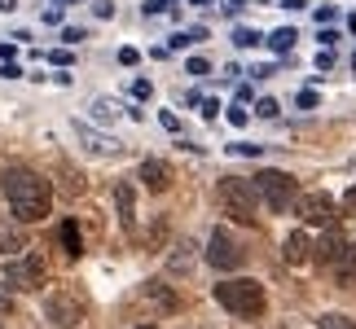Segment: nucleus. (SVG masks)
Wrapping results in <instances>:
<instances>
[{
  "label": "nucleus",
  "instance_id": "obj_32",
  "mask_svg": "<svg viewBox=\"0 0 356 329\" xmlns=\"http://www.w3.org/2000/svg\"><path fill=\"white\" fill-rule=\"evenodd\" d=\"M317 92H312V88H304V92H299V110H317Z\"/></svg>",
  "mask_w": 356,
  "mask_h": 329
},
{
  "label": "nucleus",
  "instance_id": "obj_6",
  "mask_svg": "<svg viewBox=\"0 0 356 329\" xmlns=\"http://www.w3.org/2000/svg\"><path fill=\"white\" fill-rule=\"evenodd\" d=\"M44 317L58 329H75L79 321H84V298H79L75 290H53L44 298Z\"/></svg>",
  "mask_w": 356,
  "mask_h": 329
},
{
  "label": "nucleus",
  "instance_id": "obj_19",
  "mask_svg": "<svg viewBox=\"0 0 356 329\" xmlns=\"http://www.w3.org/2000/svg\"><path fill=\"white\" fill-rule=\"evenodd\" d=\"M119 110H123L119 101H111V97H97V101H92V110H88V115L97 119V123H106V128H111V123L119 119Z\"/></svg>",
  "mask_w": 356,
  "mask_h": 329
},
{
  "label": "nucleus",
  "instance_id": "obj_15",
  "mask_svg": "<svg viewBox=\"0 0 356 329\" xmlns=\"http://www.w3.org/2000/svg\"><path fill=\"white\" fill-rule=\"evenodd\" d=\"M58 237H62V251L66 255H84V242H79V224H75V219H62V228H58Z\"/></svg>",
  "mask_w": 356,
  "mask_h": 329
},
{
  "label": "nucleus",
  "instance_id": "obj_35",
  "mask_svg": "<svg viewBox=\"0 0 356 329\" xmlns=\"http://www.w3.org/2000/svg\"><path fill=\"white\" fill-rule=\"evenodd\" d=\"M159 123H163V128H168V132H181V119H176L172 110H163V115H159Z\"/></svg>",
  "mask_w": 356,
  "mask_h": 329
},
{
  "label": "nucleus",
  "instance_id": "obj_48",
  "mask_svg": "<svg viewBox=\"0 0 356 329\" xmlns=\"http://www.w3.org/2000/svg\"><path fill=\"white\" fill-rule=\"evenodd\" d=\"M189 5H198V9H207V5H216V0H189Z\"/></svg>",
  "mask_w": 356,
  "mask_h": 329
},
{
  "label": "nucleus",
  "instance_id": "obj_43",
  "mask_svg": "<svg viewBox=\"0 0 356 329\" xmlns=\"http://www.w3.org/2000/svg\"><path fill=\"white\" fill-rule=\"evenodd\" d=\"M268 75H277V71H273L268 62H264V66H255V71H251V79H268Z\"/></svg>",
  "mask_w": 356,
  "mask_h": 329
},
{
  "label": "nucleus",
  "instance_id": "obj_44",
  "mask_svg": "<svg viewBox=\"0 0 356 329\" xmlns=\"http://www.w3.org/2000/svg\"><path fill=\"white\" fill-rule=\"evenodd\" d=\"M246 9V0H229V5H225V13H242Z\"/></svg>",
  "mask_w": 356,
  "mask_h": 329
},
{
  "label": "nucleus",
  "instance_id": "obj_8",
  "mask_svg": "<svg viewBox=\"0 0 356 329\" xmlns=\"http://www.w3.org/2000/svg\"><path fill=\"white\" fill-rule=\"evenodd\" d=\"M299 215H304V224H330L334 219V198L321 194V189H312V194L299 198Z\"/></svg>",
  "mask_w": 356,
  "mask_h": 329
},
{
  "label": "nucleus",
  "instance_id": "obj_17",
  "mask_svg": "<svg viewBox=\"0 0 356 329\" xmlns=\"http://www.w3.org/2000/svg\"><path fill=\"white\" fill-rule=\"evenodd\" d=\"M115 207H119V219L132 228V219H136V202H132V185H119L115 189Z\"/></svg>",
  "mask_w": 356,
  "mask_h": 329
},
{
  "label": "nucleus",
  "instance_id": "obj_13",
  "mask_svg": "<svg viewBox=\"0 0 356 329\" xmlns=\"http://www.w3.org/2000/svg\"><path fill=\"white\" fill-rule=\"evenodd\" d=\"M22 251H26V233L13 219H5L0 224V255H22Z\"/></svg>",
  "mask_w": 356,
  "mask_h": 329
},
{
  "label": "nucleus",
  "instance_id": "obj_38",
  "mask_svg": "<svg viewBox=\"0 0 356 329\" xmlns=\"http://www.w3.org/2000/svg\"><path fill=\"white\" fill-rule=\"evenodd\" d=\"M18 75H22L18 62H5V66H0V79H18Z\"/></svg>",
  "mask_w": 356,
  "mask_h": 329
},
{
  "label": "nucleus",
  "instance_id": "obj_7",
  "mask_svg": "<svg viewBox=\"0 0 356 329\" xmlns=\"http://www.w3.org/2000/svg\"><path fill=\"white\" fill-rule=\"evenodd\" d=\"M207 264L211 268H220V272H234V268H242L246 264V251L229 237L225 228H216L211 233V242H207Z\"/></svg>",
  "mask_w": 356,
  "mask_h": 329
},
{
  "label": "nucleus",
  "instance_id": "obj_27",
  "mask_svg": "<svg viewBox=\"0 0 356 329\" xmlns=\"http://www.w3.org/2000/svg\"><path fill=\"white\" fill-rule=\"evenodd\" d=\"M5 312H13V285L9 281L0 285V317H5Z\"/></svg>",
  "mask_w": 356,
  "mask_h": 329
},
{
  "label": "nucleus",
  "instance_id": "obj_30",
  "mask_svg": "<svg viewBox=\"0 0 356 329\" xmlns=\"http://www.w3.org/2000/svg\"><path fill=\"white\" fill-rule=\"evenodd\" d=\"M189 44H194V35H189V31H176V35L168 40V49H189Z\"/></svg>",
  "mask_w": 356,
  "mask_h": 329
},
{
  "label": "nucleus",
  "instance_id": "obj_26",
  "mask_svg": "<svg viewBox=\"0 0 356 329\" xmlns=\"http://www.w3.org/2000/svg\"><path fill=\"white\" fill-rule=\"evenodd\" d=\"M255 115H259V119H277V115H282V106L273 101V97H264V101L255 106Z\"/></svg>",
  "mask_w": 356,
  "mask_h": 329
},
{
  "label": "nucleus",
  "instance_id": "obj_5",
  "mask_svg": "<svg viewBox=\"0 0 356 329\" xmlns=\"http://www.w3.org/2000/svg\"><path fill=\"white\" fill-rule=\"evenodd\" d=\"M5 281L13 285V290H44V285H49V264H44V255H35V251L9 255Z\"/></svg>",
  "mask_w": 356,
  "mask_h": 329
},
{
  "label": "nucleus",
  "instance_id": "obj_50",
  "mask_svg": "<svg viewBox=\"0 0 356 329\" xmlns=\"http://www.w3.org/2000/svg\"><path fill=\"white\" fill-rule=\"evenodd\" d=\"M62 5H71V0H62Z\"/></svg>",
  "mask_w": 356,
  "mask_h": 329
},
{
  "label": "nucleus",
  "instance_id": "obj_34",
  "mask_svg": "<svg viewBox=\"0 0 356 329\" xmlns=\"http://www.w3.org/2000/svg\"><path fill=\"white\" fill-rule=\"evenodd\" d=\"M62 40H66V44H84V31H79V26H66V31H62Z\"/></svg>",
  "mask_w": 356,
  "mask_h": 329
},
{
  "label": "nucleus",
  "instance_id": "obj_2",
  "mask_svg": "<svg viewBox=\"0 0 356 329\" xmlns=\"http://www.w3.org/2000/svg\"><path fill=\"white\" fill-rule=\"evenodd\" d=\"M216 303L225 312H234V317H259L264 312V285L251 281V277H238V281H220L216 285Z\"/></svg>",
  "mask_w": 356,
  "mask_h": 329
},
{
  "label": "nucleus",
  "instance_id": "obj_47",
  "mask_svg": "<svg viewBox=\"0 0 356 329\" xmlns=\"http://www.w3.org/2000/svg\"><path fill=\"white\" fill-rule=\"evenodd\" d=\"M18 9V0H0V13H13Z\"/></svg>",
  "mask_w": 356,
  "mask_h": 329
},
{
  "label": "nucleus",
  "instance_id": "obj_23",
  "mask_svg": "<svg viewBox=\"0 0 356 329\" xmlns=\"http://www.w3.org/2000/svg\"><path fill=\"white\" fill-rule=\"evenodd\" d=\"M321 329H356V321L339 317V312H325V317H321Z\"/></svg>",
  "mask_w": 356,
  "mask_h": 329
},
{
  "label": "nucleus",
  "instance_id": "obj_4",
  "mask_svg": "<svg viewBox=\"0 0 356 329\" xmlns=\"http://www.w3.org/2000/svg\"><path fill=\"white\" fill-rule=\"evenodd\" d=\"M220 202H225V211L234 215L238 224H255V211H259L255 180H242V176H225V180H220Z\"/></svg>",
  "mask_w": 356,
  "mask_h": 329
},
{
  "label": "nucleus",
  "instance_id": "obj_21",
  "mask_svg": "<svg viewBox=\"0 0 356 329\" xmlns=\"http://www.w3.org/2000/svg\"><path fill=\"white\" fill-rule=\"evenodd\" d=\"M234 44L238 49H255V44H264V35L251 31V26H238V31H234Z\"/></svg>",
  "mask_w": 356,
  "mask_h": 329
},
{
  "label": "nucleus",
  "instance_id": "obj_40",
  "mask_svg": "<svg viewBox=\"0 0 356 329\" xmlns=\"http://www.w3.org/2000/svg\"><path fill=\"white\" fill-rule=\"evenodd\" d=\"M49 62H53V66H66V62H71V53L58 49V53H49Z\"/></svg>",
  "mask_w": 356,
  "mask_h": 329
},
{
  "label": "nucleus",
  "instance_id": "obj_22",
  "mask_svg": "<svg viewBox=\"0 0 356 329\" xmlns=\"http://www.w3.org/2000/svg\"><path fill=\"white\" fill-rule=\"evenodd\" d=\"M229 154H242V158H259V154H264V145H255V141H238V145H229Z\"/></svg>",
  "mask_w": 356,
  "mask_h": 329
},
{
  "label": "nucleus",
  "instance_id": "obj_36",
  "mask_svg": "<svg viewBox=\"0 0 356 329\" xmlns=\"http://www.w3.org/2000/svg\"><path fill=\"white\" fill-rule=\"evenodd\" d=\"M92 13H97V18H115V5H111V0H97Z\"/></svg>",
  "mask_w": 356,
  "mask_h": 329
},
{
  "label": "nucleus",
  "instance_id": "obj_14",
  "mask_svg": "<svg viewBox=\"0 0 356 329\" xmlns=\"http://www.w3.org/2000/svg\"><path fill=\"white\" fill-rule=\"evenodd\" d=\"M145 298H149L154 307H163V312H176V307H181V298H176L163 281H149V285H145Z\"/></svg>",
  "mask_w": 356,
  "mask_h": 329
},
{
  "label": "nucleus",
  "instance_id": "obj_45",
  "mask_svg": "<svg viewBox=\"0 0 356 329\" xmlns=\"http://www.w3.org/2000/svg\"><path fill=\"white\" fill-rule=\"evenodd\" d=\"M282 9H308V0H282Z\"/></svg>",
  "mask_w": 356,
  "mask_h": 329
},
{
  "label": "nucleus",
  "instance_id": "obj_33",
  "mask_svg": "<svg viewBox=\"0 0 356 329\" xmlns=\"http://www.w3.org/2000/svg\"><path fill=\"white\" fill-rule=\"evenodd\" d=\"M198 106H202V119H216V115H220V101H216V97H202Z\"/></svg>",
  "mask_w": 356,
  "mask_h": 329
},
{
  "label": "nucleus",
  "instance_id": "obj_31",
  "mask_svg": "<svg viewBox=\"0 0 356 329\" xmlns=\"http://www.w3.org/2000/svg\"><path fill=\"white\" fill-rule=\"evenodd\" d=\"M119 62H123V66H136V62H141V53H136L132 44H123V49H119Z\"/></svg>",
  "mask_w": 356,
  "mask_h": 329
},
{
  "label": "nucleus",
  "instance_id": "obj_24",
  "mask_svg": "<svg viewBox=\"0 0 356 329\" xmlns=\"http://www.w3.org/2000/svg\"><path fill=\"white\" fill-rule=\"evenodd\" d=\"M141 9L149 13V18H154V13H172V9H176V0H145Z\"/></svg>",
  "mask_w": 356,
  "mask_h": 329
},
{
  "label": "nucleus",
  "instance_id": "obj_29",
  "mask_svg": "<svg viewBox=\"0 0 356 329\" xmlns=\"http://www.w3.org/2000/svg\"><path fill=\"white\" fill-rule=\"evenodd\" d=\"M149 92H154V84H149V79H136V84H132V97H136V101H145Z\"/></svg>",
  "mask_w": 356,
  "mask_h": 329
},
{
  "label": "nucleus",
  "instance_id": "obj_41",
  "mask_svg": "<svg viewBox=\"0 0 356 329\" xmlns=\"http://www.w3.org/2000/svg\"><path fill=\"white\" fill-rule=\"evenodd\" d=\"M317 22H334V5H321L317 9Z\"/></svg>",
  "mask_w": 356,
  "mask_h": 329
},
{
  "label": "nucleus",
  "instance_id": "obj_3",
  "mask_svg": "<svg viewBox=\"0 0 356 329\" xmlns=\"http://www.w3.org/2000/svg\"><path fill=\"white\" fill-rule=\"evenodd\" d=\"M255 194L264 198V207L273 215H286L295 207V198H299V185H295V176L291 171H277V167H264L255 176Z\"/></svg>",
  "mask_w": 356,
  "mask_h": 329
},
{
  "label": "nucleus",
  "instance_id": "obj_25",
  "mask_svg": "<svg viewBox=\"0 0 356 329\" xmlns=\"http://www.w3.org/2000/svg\"><path fill=\"white\" fill-rule=\"evenodd\" d=\"M229 123H234V128H246V123H251V110H246V106H229Z\"/></svg>",
  "mask_w": 356,
  "mask_h": 329
},
{
  "label": "nucleus",
  "instance_id": "obj_12",
  "mask_svg": "<svg viewBox=\"0 0 356 329\" xmlns=\"http://www.w3.org/2000/svg\"><path fill=\"white\" fill-rule=\"evenodd\" d=\"M282 255H286V264H295V268H299V264H308V255H312V242H308V233H304V228H295L291 237L282 242Z\"/></svg>",
  "mask_w": 356,
  "mask_h": 329
},
{
  "label": "nucleus",
  "instance_id": "obj_49",
  "mask_svg": "<svg viewBox=\"0 0 356 329\" xmlns=\"http://www.w3.org/2000/svg\"><path fill=\"white\" fill-rule=\"evenodd\" d=\"M141 329H154V325H141Z\"/></svg>",
  "mask_w": 356,
  "mask_h": 329
},
{
  "label": "nucleus",
  "instance_id": "obj_46",
  "mask_svg": "<svg viewBox=\"0 0 356 329\" xmlns=\"http://www.w3.org/2000/svg\"><path fill=\"white\" fill-rule=\"evenodd\" d=\"M0 62H13V44H0Z\"/></svg>",
  "mask_w": 356,
  "mask_h": 329
},
{
  "label": "nucleus",
  "instance_id": "obj_9",
  "mask_svg": "<svg viewBox=\"0 0 356 329\" xmlns=\"http://www.w3.org/2000/svg\"><path fill=\"white\" fill-rule=\"evenodd\" d=\"M172 180H176V176H172V167L163 158H145L141 162V185L149 189V194H168Z\"/></svg>",
  "mask_w": 356,
  "mask_h": 329
},
{
  "label": "nucleus",
  "instance_id": "obj_11",
  "mask_svg": "<svg viewBox=\"0 0 356 329\" xmlns=\"http://www.w3.org/2000/svg\"><path fill=\"white\" fill-rule=\"evenodd\" d=\"M312 251H317V264H339V255L348 251V237H343L339 228H330L317 246H312Z\"/></svg>",
  "mask_w": 356,
  "mask_h": 329
},
{
  "label": "nucleus",
  "instance_id": "obj_20",
  "mask_svg": "<svg viewBox=\"0 0 356 329\" xmlns=\"http://www.w3.org/2000/svg\"><path fill=\"white\" fill-rule=\"evenodd\" d=\"M189 268H194V242L176 246V255H172V272H189Z\"/></svg>",
  "mask_w": 356,
  "mask_h": 329
},
{
  "label": "nucleus",
  "instance_id": "obj_37",
  "mask_svg": "<svg viewBox=\"0 0 356 329\" xmlns=\"http://www.w3.org/2000/svg\"><path fill=\"white\" fill-rule=\"evenodd\" d=\"M334 66V49H325V53H317V71H330Z\"/></svg>",
  "mask_w": 356,
  "mask_h": 329
},
{
  "label": "nucleus",
  "instance_id": "obj_18",
  "mask_svg": "<svg viewBox=\"0 0 356 329\" xmlns=\"http://www.w3.org/2000/svg\"><path fill=\"white\" fill-rule=\"evenodd\" d=\"M295 40H299L295 26H277V31H273V35L264 40V44H268L273 53H291V49H295Z\"/></svg>",
  "mask_w": 356,
  "mask_h": 329
},
{
  "label": "nucleus",
  "instance_id": "obj_28",
  "mask_svg": "<svg viewBox=\"0 0 356 329\" xmlns=\"http://www.w3.org/2000/svg\"><path fill=\"white\" fill-rule=\"evenodd\" d=\"M185 71H189V75H207V71H211V62H207V58H189Z\"/></svg>",
  "mask_w": 356,
  "mask_h": 329
},
{
  "label": "nucleus",
  "instance_id": "obj_16",
  "mask_svg": "<svg viewBox=\"0 0 356 329\" xmlns=\"http://www.w3.org/2000/svg\"><path fill=\"white\" fill-rule=\"evenodd\" d=\"M334 277H339V285H356V246H352V242H348V251L339 255Z\"/></svg>",
  "mask_w": 356,
  "mask_h": 329
},
{
  "label": "nucleus",
  "instance_id": "obj_1",
  "mask_svg": "<svg viewBox=\"0 0 356 329\" xmlns=\"http://www.w3.org/2000/svg\"><path fill=\"white\" fill-rule=\"evenodd\" d=\"M5 202L9 211L22 219V224H35V219L49 215V202H53V185L44 180L40 171L31 167H5Z\"/></svg>",
  "mask_w": 356,
  "mask_h": 329
},
{
  "label": "nucleus",
  "instance_id": "obj_42",
  "mask_svg": "<svg viewBox=\"0 0 356 329\" xmlns=\"http://www.w3.org/2000/svg\"><path fill=\"white\" fill-rule=\"evenodd\" d=\"M44 22L49 26H62V9H44Z\"/></svg>",
  "mask_w": 356,
  "mask_h": 329
},
{
  "label": "nucleus",
  "instance_id": "obj_39",
  "mask_svg": "<svg viewBox=\"0 0 356 329\" xmlns=\"http://www.w3.org/2000/svg\"><path fill=\"white\" fill-rule=\"evenodd\" d=\"M343 211H348V215H356V185H352L348 194H343Z\"/></svg>",
  "mask_w": 356,
  "mask_h": 329
},
{
  "label": "nucleus",
  "instance_id": "obj_10",
  "mask_svg": "<svg viewBox=\"0 0 356 329\" xmlns=\"http://www.w3.org/2000/svg\"><path fill=\"white\" fill-rule=\"evenodd\" d=\"M75 132H79V141H84V149H88V154H102V158H115V154H123V145H115L111 136H97V132H92L84 119L75 123Z\"/></svg>",
  "mask_w": 356,
  "mask_h": 329
}]
</instances>
